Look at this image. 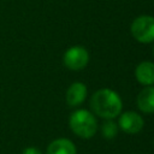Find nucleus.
I'll list each match as a JSON object with an SVG mask.
<instances>
[{
    "label": "nucleus",
    "mask_w": 154,
    "mask_h": 154,
    "mask_svg": "<svg viewBox=\"0 0 154 154\" xmlns=\"http://www.w3.org/2000/svg\"><path fill=\"white\" fill-rule=\"evenodd\" d=\"M90 108L94 114L103 119H114L123 108V102L118 93L103 88L95 91L90 99Z\"/></svg>",
    "instance_id": "f257e3e1"
},
{
    "label": "nucleus",
    "mask_w": 154,
    "mask_h": 154,
    "mask_svg": "<svg viewBox=\"0 0 154 154\" xmlns=\"http://www.w3.org/2000/svg\"><path fill=\"white\" fill-rule=\"evenodd\" d=\"M70 128L81 138H91L97 130V122L94 113L87 109H77L70 116Z\"/></svg>",
    "instance_id": "f03ea898"
},
{
    "label": "nucleus",
    "mask_w": 154,
    "mask_h": 154,
    "mask_svg": "<svg viewBox=\"0 0 154 154\" xmlns=\"http://www.w3.org/2000/svg\"><path fill=\"white\" fill-rule=\"evenodd\" d=\"M131 34L135 40L141 43H150L154 41V17L140 16L131 23Z\"/></svg>",
    "instance_id": "7ed1b4c3"
},
{
    "label": "nucleus",
    "mask_w": 154,
    "mask_h": 154,
    "mask_svg": "<svg viewBox=\"0 0 154 154\" xmlns=\"http://www.w3.org/2000/svg\"><path fill=\"white\" fill-rule=\"evenodd\" d=\"M89 61V53L82 46L70 47L64 54V64L67 69L77 71L87 66Z\"/></svg>",
    "instance_id": "20e7f679"
},
{
    "label": "nucleus",
    "mask_w": 154,
    "mask_h": 154,
    "mask_svg": "<svg viewBox=\"0 0 154 154\" xmlns=\"http://www.w3.org/2000/svg\"><path fill=\"white\" fill-rule=\"evenodd\" d=\"M143 125H144L143 118L134 111H126L122 113L118 120V126L120 128V130L130 135L138 134L143 129Z\"/></svg>",
    "instance_id": "39448f33"
},
{
    "label": "nucleus",
    "mask_w": 154,
    "mask_h": 154,
    "mask_svg": "<svg viewBox=\"0 0 154 154\" xmlns=\"http://www.w3.org/2000/svg\"><path fill=\"white\" fill-rule=\"evenodd\" d=\"M85 96H87L85 84L82 82H75L69 87L66 91V102L69 106L76 107L83 103V101L85 100Z\"/></svg>",
    "instance_id": "423d86ee"
},
{
    "label": "nucleus",
    "mask_w": 154,
    "mask_h": 154,
    "mask_svg": "<svg viewBox=\"0 0 154 154\" xmlns=\"http://www.w3.org/2000/svg\"><path fill=\"white\" fill-rule=\"evenodd\" d=\"M135 77L138 83L143 85H153L154 84V63L152 61H142L137 65L135 70Z\"/></svg>",
    "instance_id": "0eeeda50"
},
{
    "label": "nucleus",
    "mask_w": 154,
    "mask_h": 154,
    "mask_svg": "<svg viewBox=\"0 0 154 154\" xmlns=\"http://www.w3.org/2000/svg\"><path fill=\"white\" fill-rule=\"evenodd\" d=\"M137 107L143 113H154V87L147 85L137 95Z\"/></svg>",
    "instance_id": "6e6552de"
},
{
    "label": "nucleus",
    "mask_w": 154,
    "mask_h": 154,
    "mask_svg": "<svg viewBox=\"0 0 154 154\" xmlns=\"http://www.w3.org/2000/svg\"><path fill=\"white\" fill-rule=\"evenodd\" d=\"M46 154H77L76 146L67 138H57L49 143Z\"/></svg>",
    "instance_id": "1a4fd4ad"
},
{
    "label": "nucleus",
    "mask_w": 154,
    "mask_h": 154,
    "mask_svg": "<svg viewBox=\"0 0 154 154\" xmlns=\"http://www.w3.org/2000/svg\"><path fill=\"white\" fill-rule=\"evenodd\" d=\"M101 134L107 140L114 138L118 134V124L114 123L112 119H106L101 125Z\"/></svg>",
    "instance_id": "9d476101"
},
{
    "label": "nucleus",
    "mask_w": 154,
    "mask_h": 154,
    "mask_svg": "<svg viewBox=\"0 0 154 154\" xmlns=\"http://www.w3.org/2000/svg\"><path fill=\"white\" fill-rule=\"evenodd\" d=\"M22 154H42V153H41V150H40L38 148H36V147H28V148H25V149L23 150Z\"/></svg>",
    "instance_id": "9b49d317"
},
{
    "label": "nucleus",
    "mask_w": 154,
    "mask_h": 154,
    "mask_svg": "<svg viewBox=\"0 0 154 154\" xmlns=\"http://www.w3.org/2000/svg\"><path fill=\"white\" fill-rule=\"evenodd\" d=\"M153 52H154V48H153Z\"/></svg>",
    "instance_id": "f8f14e48"
}]
</instances>
